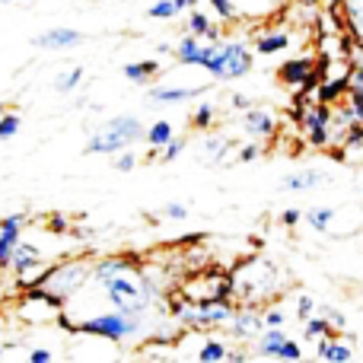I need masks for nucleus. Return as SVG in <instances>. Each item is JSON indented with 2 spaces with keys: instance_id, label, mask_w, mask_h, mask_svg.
<instances>
[{
  "instance_id": "5",
  "label": "nucleus",
  "mask_w": 363,
  "mask_h": 363,
  "mask_svg": "<svg viewBox=\"0 0 363 363\" xmlns=\"http://www.w3.org/2000/svg\"><path fill=\"white\" fill-rule=\"evenodd\" d=\"M147 315H134V313H99V315H89V319L77 322L83 335H93V338L102 341H112V345H128V341H138L147 335Z\"/></svg>"
},
{
  "instance_id": "4",
  "label": "nucleus",
  "mask_w": 363,
  "mask_h": 363,
  "mask_svg": "<svg viewBox=\"0 0 363 363\" xmlns=\"http://www.w3.org/2000/svg\"><path fill=\"white\" fill-rule=\"evenodd\" d=\"M86 284H93V262L89 258H61V262L48 264L38 287L48 290L61 303H70Z\"/></svg>"
},
{
  "instance_id": "29",
  "label": "nucleus",
  "mask_w": 363,
  "mask_h": 363,
  "mask_svg": "<svg viewBox=\"0 0 363 363\" xmlns=\"http://www.w3.org/2000/svg\"><path fill=\"white\" fill-rule=\"evenodd\" d=\"M213 121H217V108H213V102H198L191 112V118H188V128L191 131H211Z\"/></svg>"
},
{
  "instance_id": "45",
  "label": "nucleus",
  "mask_w": 363,
  "mask_h": 363,
  "mask_svg": "<svg viewBox=\"0 0 363 363\" xmlns=\"http://www.w3.org/2000/svg\"><path fill=\"white\" fill-rule=\"evenodd\" d=\"M230 106H233V108H239V112H249V108L255 106V102H252L245 93H233V96H230Z\"/></svg>"
},
{
  "instance_id": "11",
  "label": "nucleus",
  "mask_w": 363,
  "mask_h": 363,
  "mask_svg": "<svg viewBox=\"0 0 363 363\" xmlns=\"http://www.w3.org/2000/svg\"><path fill=\"white\" fill-rule=\"evenodd\" d=\"M294 26H271V29L255 32L252 38V48H255L258 57H274V55H287L294 48Z\"/></svg>"
},
{
  "instance_id": "16",
  "label": "nucleus",
  "mask_w": 363,
  "mask_h": 363,
  "mask_svg": "<svg viewBox=\"0 0 363 363\" xmlns=\"http://www.w3.org/2000/svg\"><path fill=\"white\" fill-rule=\"evenodd\" d=\"M128 268H138V262H134L131 255H106V258H96L93 262V287H102L106 281H112L115 274H121V271Z\"/></svg>"
},
{
  "instance_id": "32",
  "label": "nucleus",
  "mask_w": 363,
  "mask_h": 363,
  "mask_svg": "<svg viewBox=\"0 0 363 363\" xmlns=\"http://www.w3.org/2000/svg\"><path fill=\"white\" fill-rule=\"evenodd\" d=\"M341 102L351 108L354 121H357V125H363V89H360V86H347L345 96H341Z\"/></svg>"
},
{
  "instance_id": "10",
  "label": "nucleus",
  "mask_w": 363,
  "mask_h": 363,
  "mask_svg": "<svg viewBox=\"0 0 363 363\" xmlns=\"http://www.w3.org/2000/svg\"><path fill=\"white\" fill-rule=\"evenodd\" d=\"M242 131L249 134L252 140L271 144V140L281 134V118H277L268 106H252L249 112H242Z\"/></svg>"
},
{
  "instance_id": "27",
  "label": "nucleus",
  "mask_w": 363,
  "mask_h": 363,
  "mask_svg": "<svg viewBox=\"0 0 363 363\" xmlns=\"http://www.w3.org/2000/svg\"><path fill=\"white\" fill-rule=\"evenodd\" d=\"M332 335H338V328H335L325 315H309V319L303 322V338L313 341V345L322 338H332Z\"/></svg>"
},
{
  "instance_id": "8",
  "label": "nucleus",
  "mask_w": 363,
  "mask_h": 363,
  "mask_svg": "<svg viewBox=\"0 0 363 363\" xmlns=\"http://www.w3.org/2000/svg\"><path fill=\"white\" fill-rule=\"evenodd\" d=\"M277 80L284 83L287 89L296 93H306L319 83V57L313 55H300V57H287V61L277 67Z\"/></svg>"
},
{
  "instance_id": "20",
  "label": "nucleus",
  "mask_w": 363,
  "mask_h": 363,
  "mask_svg": "<svg viewBox=\"0 0 363 363\" xmlns=\"http://www.w3.org/2000/svg\"><path fill=\"white\" fill-rule=\"evenodd\" d=\"M287 338H290L287 328L268 325L262 335H258V341H255V357H262V360H277V351H281V345H284Z\"/></svg>"
},
{
  "instance_id": "23",
  "label": "nucleus",
  "mask_w": 363,
  "mask_h": 363,
  "mask_svg": "<svg viewBox=\"0 0 363 363\" xmlns=\"http://www.w3.org/2000/svg\"><path fill=\"white\" fill-rule=\"evenodd\" d=\"M335 217H338V211H335V207H328V204H313L309 211H303V220H306L309 230H315V233H328V230H332Z\"/></svg>"
},
{
  "instance_id": "44",
  "label": "nucleus",
  "mask_w": 363,
  "mask_h": 363,
  "mask_svg": "<svg viewBox=\"0 0 363 363\" xmlns=\"http://www.w3.org/2000/svg\"><path fill=\"white\" fill-rule=\"evenodd\" d=\"M300 220H303V211H300V207H287V211H281V223L287 226V230H294Z\"/></svg>"
},
{
  "instance_id": "21",
  "label": "nucleus",
  "mask_w": 363,
  "mask_h": 363,
  "mask_svg": "<svg viewBox=\"0 0 363 363\" xmlns=\"http://www.w3.org/2000/svg\"><path fill=\"white\" fill-rule=\"evenodd\" d=\"M233 150H236V144H233L230 138H223V134H207L204 150H201V160H204V163H223Z\"/></svg>"
},
{
  "instance_id": "40",
  "label": "nucleus",
  "mask_w": 363,
  "mask_h": 363,
  "mask_svg": "<svg viewBox=\"0 0 363 363\" xmlns=\"http://www.w3.org/2000/svg\"><path fill=\"white\" fill-rule=\"evenodd\" d=\"M262 150H264L262 140H249V144H242L236 150V160H239V163H255V160L262 157Z\"/></svg>"
},
{
  "instance_id": "43",
  "label": "nucleus",
  "mask_w": 363,
  "mask_h": 363,
  "mask_svg": "<svg viewBox=\"0 0 363 363\" xmlns=\"http://www.w3.org/2000/svg\"><path fill=\"white\" fill-rule=\"evenodd\" d=\"M322 315H325V319L332 322V325L338 328V332H345V328H347V315L341 313V309H335V306H325V313H322Z\"/></svg>"
},
{
  "instance_id": "47",
  "label": "nucleus",
  "mask_w": 363,
  "mask_h": 363,
  "mask_svg": "<svg viewBox=\"0 0 363 363\" xmlns=\"http://www.w3.org/2000/svg\"><path fill=\"white\" fill-rule=\"evenodd\" d=\"M294 4H300V6H313V10H319L325 0H294Z\"/></svg>"
},
{
  "instance_id": "15",
  "label": "nucleus",
  "mask_w": 363,
  "mask_h": 363,
  "mask_svg": "<svg viewBox=\"0 0 363 363\" xmlns=\"http://www.w3.org/2000/svg\"><path fill=\"white\" fill-rule=\"evenodd\" d=\"M185 29L188 35L201 38V42H220L223 38V26L217 23V19H211L201 6H194V10H188V19H185Z\"/></svg>"
},
{
  "instance_id": "22",
  "label": "nucleus",
  "mask_w": 363,
  "mask_h": 363,
  "mask_svg": "<svg viewBox=\"0 0 363 363\" xmlns=\"http://www.w3.org/2000/svg\"><path fill=\"white\" fill-rule=\"evenodd\" d=\"M204 45L207 42H201V38H194V35H185L182 42L176 45V61L182 64V67H201V57H204Z\"/></svg>"
},
{
  "instance_id": "7",
  "label": "nucleus",
  "mask_w": 363,
  "mask_h": 363,
  "mask_svg": "<svg viewBox=\"0 0 363 363\" xmlns=\"http://www.w3.org/2000/svg\"><path fill=\"white\" fill-rule=\"evenodd\" d=\"M16 315L26 325H51V322H61L64 315V303L57 296H51L42 287H29L23 290V296L16 300Z\"/></svg>"
},
{
  "instance_id": "50",
  "label": "nucleus",
  "mask_w": 363,
  "mask_h": 363,
  "mask_svg": "<svg viewBox=\"0 0 363 363\" xmlns=\"http://www.w3.org/2000/svg\"><path fill=\"white\" fill-rule=\"evenodd\" d=\"M0 4H16V0H0Z\"/></svg>"
},
{
  "instance_id": "35",
  "label": "nucleus",
  "mask_w": 363,
  "mask_h": 363,
  "mask_svg": "<svg viewBox=\"0 0 363 363\" xmlns=\"http://www.w3.org/2000/svg\"><path fill=\"white\" fill-rule=\"evenodd\" d=\"M306 354H303V345L296 338H287L281 345V351H277V360H287V363H300Z\"/></svg>"
},
{
  "instance_id": "3",
  "label": "nucleus",
  "mask_w": 363,
  "mask_h": 363,
  "mask_svg": "<svg viewBox=\"0 0 363 363\" xmlns=\"http://www.w3.org/2000/svg\"><path fill=\"white\" fill-rule=\"evenodd\" d=\"M144 138H147V128L140 118H134V115H115L99 131L89 134L83 153H89V157H115V153L140 144Z\"/></svg>"
},
{
  "instance_id": "33",
  "label": "nucleus",
  "mask_w": 363,
  "mask_h": 363,
  "mask_svg": "<svg viewBox=\"0 0 363 363\" xmlns=\"http://www.w3.org/2000/svg\"><path fill=\"white\" fill-rule=\"evenodd\" d=\"M19 128H23V118H19L16 112L0 115V140H13L19 134Z\"/></svg>"
},
{
  "instance_id": "17",
  "label": "nucleus",
  "mask_w": 363,
  "mask_h": 363,
  "mask_svg": "<svg viewBox=\"0 0 363 363\" xmlns=\"http://www.w3.org/2000/svg\"><path fill=\"white\" fill-rule=\"evenodd\" d=\"M354 357L357 354H354L351 341H341L338 335L315 341V360H322V363H351Z\"/></svg>"
},
{
  "instance_id": "42",
  "label": "nucleus",
  "mask_w": 363,
  "mask_h": 363,
  "mask_svg": "<svg viewBox=\"0 0 363 363\" xmlns=\"http://www.w3.org/2000/svg\"><path fill=\"white\" fill-rule=\"evenodd\" d=\"M26 360L29 363H55V351H48V347H32L29 354H26Z\"/></svg>"
},
{
  "instance_id": "34",
  "label": "nucleus",
  "mask_w": 363,
  "mask_h": 363,
  "mask_svg": "<svg viewBox=\"0 0 363 363\" xmlns=\"http://www.w3.org/2000/svg\"><path fill=\"white\" fill-rule=\"evenodd\" d=\"M138 153L131 150V147H128V150H121V153H115L112 157V166H115V172H134L138 169Z\"/></svg>"
},
{
  "instance_id": "48",
  "label": "nucleus",
  "mask_w": 363,
  "mask_h": 363,
  "mask_svg": "<svg viewBox=\"0 0 363 363\" xmlns=\"http://www.w3.org/2000/svg\"><path fill=\"white\" fill-rule=\"evenodd\" d=\"M169 51H176L169 42H160V55H169Z\"/></svg>"
},
{
  "instance_id": "13",
  "label": "nucleus",
  "mask_w": 363,
  "mask_h": 363,
  "mask_svg": "<svg viewBox=\"0 0 363 363\" xmlns=\"http://www.w3.org/2000/svg\"><path fill=\"white\" fill-rule=\"evenodd\" d=\"M23 230H26V213H6L0 220V271H10V262H13V249L16 242L23 239Z\"/></svg>"
},
{
  "instance_id": "38",
  "label": "nucleus",
  "mask_w": 363,
  "mask_h": 363,
  "mask_svg": "<svg viewBox=\"0 0 363 363\" xmlns=\"http://www.w3.org/2000/svg\"><path fill=\"white\" fill-rule=\"evenodd\" d=\"M160 217L172 220V223H182V220L188 217V204H182V201H169V204L160 207Z\"/></svg>"
},
{
  "instance_id": "2",
  "label": "nucleus",
  "mask_w": 363,
  "mask_h": 363,
  "mask_svg": "<svg viewBox=\"0 0 363 363\" xmlns=\"http://www.w3.org/2000/svg\"><path fill=\"white\" fill-rule=\"evenodd\" d=\"M201 67L207 70L213 83L223 80H239V77H249V70L255 67V48L242 38H230V42H207L204 45V57H201Z\"/></svg>"
},
{
  "instance_id": "1",
  "label": "nucleus",
  "mask_w": 363,
  "mask_h": 363,
  "mask_svg": "<svg viewBox=\"0 0 363 363\" xmlns=\"http://www.w3.org/2000/svg\"><path fill=\"white\" fill-rule=\"evenodd\" d=\"M233 274V300L236 303H274V296H281V290H287V277L271 258L252 255L239 264Z\"/></svg>"
},
{
  "instance_id": "46",
  "label": "nucleus",
  "mask_w": 363,
  "mask_h": 363,
  "mask_svg": "<svg viewBox=\"0 0 363 363\" xmlns=\"http://www.w3.org/2000/svg\"><path fill=\"white\" fill-rule=\"evenodd\" d=\"M48 230L51 233H67V217H64V213H51V217H48Z\"/></svg>"
},
{
  "instance_id": "49",
  "label": "nucleus",
  "mask_w": 363,
  "mask_h": 363,
  "mask_svg": "<svg viewBox=\"0 0 363 363\" xmlns=\"http://www.w3.org/2000/svg\"><path fill=\"white\" fill-rule=\"evenodd\" d=\"M4 360H6V347L0 345V363H4Z\"/></svg>"
},
{
  "instance_id": "6",
  "label": "nucleus",
  "mask_w": 363,
  "mask_h": 363,
  "mask_svg": "<svg viewBox=\"0 0 363 363\" xmlns=\"http://www.w3.org/2000/svg\"><path fill=\"white\" fill-rule=\"evenodd\" d=\"M102 294H106L108 306L118 309V313H134V315H147L153 306L150 294L144 290V281H140V264L138 268H128L121 274H115L112 281L102 284Z\"/></svg>"
},
{
  "instance_id": "25",
  "label": "nucleus",
  "mask_w": 363,
  "mask_h": 363,
  "mask_svg": "<svg viewBox=\"0 0 363 363\" xmlns=\"http://www.w3.org/2000/svg\"><path fill=\"white\" fill-rule=\"evenodd\" d=\"M121 74L131 83H150L153 77L160 74V61H153V57H147V61H131L121 67Z\"/></svg>"
},
{
  "instance_id": "14",
  "label": "nucleus",
  "mask_w": 363,
  "mask_h": 363,
  "mask_svg": "<svg viewBox=\"0 0 363 363\" xmlns=\"http://www.w3.org/2000/svg\"><path fill=\"white\" fill-rule=\"evenodd\" d=\"M45 255H42V245L38 242H32V239H19L16 242V249H13V262H10V271H13V277H26L29 271H35V268H45Z\"/></svg>"
},
{
  "instance_id": "19",
  "label": "nucleus",
  "mask_w": 363,
  "mask_h": 363,
  "mask_svg": "<svg viewBox=\"0 0 363 363\" xmlns=\"http://www.w3.org/2000/svg\"><path fill=\"white\" fill-rule=\"evenodd\" d=\"M325 182H328L325 172H319V169H300V172H290V176L281 182V191L303 194V191H313V188L325 185Z\"/></svg>"
},
{
  "instance_id": "26",
  "label": "nucleus",
  "mask_w": 363,
  "mask_h": 363,
  "mask_svg": "<svg viewBox=\"0 0 363 363\" xmlns=\"http://www.w3.org/2000/svg\"><path fill=\"white\" fill-rule=\"evenodd\" d=\"M345 23H347V35L354 38V45H363V0H347Z\"/></svg>"
},
{
  "instance_id": "18",
  "label": "nucleus",
  "mask_w": 363,
  "mask_h": 363,
  "mask_svg": "<svg viewBox=\"0 0 363 363\" xmlns=\"http://www.w3.org/2000/svg\"><path fill=\"white\" fill-rule=\"evenodd\" d=\"M201 93H207V86H153L150 102L153 106H182V102L194 99Z\"/></svg>"
},
{
  "instance_id": "53",
  "label": "nucleus",
  "mask_w": 363,
  "mask_h": 363,
  "mask_svg": "<svg viewBox=\"0 0 363 363\" xmlns=\"http://www.w3.org/2000/svg\"><path fill=\"white\" fill-rule=\"evenodd\" d=\"M360 166H363V160H360Z\"/></svg>"
},
{
  "instance_id": "9",
  "label": "nucleus",
  "mask_w": 363,
  "mask_h": 363,
  "mask_svg": "<svg viewBox=\"0 0 363 363\" xmlns=\"http://www.w3.org/2000/svg\"><path fill=\"white\" fill-rule=\"evenodd\" d=\"M264 306H255V303H239L236 313H233L230 325H226V335H230L236 345H255L258 335L264 332Z\"/></svg>"
},
{
  "instance_id": "24",
  "label": "nucleus",
  "mask_w": 363,
  "mask_h": 363,
  "mask_svg": "<svg viewBox=\"0 0 363 363\" xmlns=\"http://www.w3.org/2000/svg\"><path fill=\"white\" fill-rule=\"evenodd\" d=\"M194 360L201 363H226L230 360V345L220 338H204L198 347V354H194Z\"/></svg>"
},
{
  "instance_id": "37",
  "label": "nucleus",
  "mask_w": 363,
  "mask_h": 363,
  "mask_svg": "<svg viewBox=\"0 0 363 363\" xmlns=\"http://www.w3.org/2000/svg\"><path fill=\"white\" fill-rule=\"evenodd\" d=\"M185 147H188V140H185V138H172L169 144H166L163 150H160V160H163V163H176L182 153H185Z\"/></svg>"
},
{
  "instance_id": "51",
  "label": "nucleus",
  "mask_w": 363,
  "mask_h": 363,
  "mask_svg": "<svg viewBox=\"0 0 363 363\" xmlns=\"http://www.w3.org/2000/svg\"><path fill=\"white\" fill-rule=\"evenodd\" d=\"M4 112H6V108H4V102H0V115H4Z\"/></svg>"
},
{
  "instance_id": "28",
  "label": "nucleus",
  "mask_w": 363,
  "mask_h": 363,
  "mask_svg": "<svg viewBox=\"0 0 363 363\" xmlns=\"http://www.w3.org/2000/svg\"><path fill=\"white\" fill-rule=\"evenodd\" d=\"M172 138H176V131H172L169 121H153V125L147 128V138H144L147 144H150V157H157Z\"/></svg>"
},
{
  "instance_id": "31",
  "label": "nucleus",
  "mask_w": 363,
  "mask_h": 363,
  "mask_svg": "<svg viewBox=\"0 0 363 363\" xmlns=\"http://www.w3.org/2000/svg\"><path fill=\"white\" fill-rule=\"evenodd\" d=\"M207 4L213 6V13H217L220 23H236L239 19V0H207Z\"/></svg>"
},
{
  "instance_id": "41",
  "label": "nucleus",
  "mask_w": 363,
  "mask_h": 363,
  "mask_svg": "<svg viewBox=\"0 0 363 363\" xmlns=\"http://www.w3.org/2000/svg\"><path fill=\"white\" fill-rule=\"evenodd\" d=\"M309 315H315V300L309 294H300V296H296V319L306 322Z\"/></svg>"
},
{
  "instance_id": "52",
  "label": "nucleus",
  "mask_w": 363,
  "mask_h": 363,
  "mask_svg": "<svg viewBox=\"0 0 363 363\" xmlns=\"http://www.w3.org/2000/svg\"><path fill=\"white\" fill-rule=\"evenodd\" d=\"M23 4H29V0H23Z\"/></svg>"
},
{
  "instance_id": "12",
  "label": "nucleus",
  "mask_w": 363,
  "mask_h": 363,
  "mask_svg": "<svg viewBox=\"0 0 363 363\" xmlns=\"http://www.w3.org/2000/svg\"><path fill=\"white\" fill-rule=\"evenodd\" d=\"M83 42H86V35L80 29H70V26H55V29H45L32 38L38 51H70Z\"/></svg>"
},
{
  "instance_id": "36",
  "label": "nucleus",
  "mask_w": 363,
  "mask_h": 363,
  "mask_svg": "<svg viewBox=\"0 0 363 363\" xmlns=\"http://www.w3.org/2000/svg\"><path fill=\"white\" fill-rule=\"evenodd\" d=\"M147 16H150V19H176L179 10H176V4H172V0H157V4L147 6Z\"/></svg>"
},
{
  "instance_id": "30",
  "label": "nucleus",
  "mask_w": 363,
  "mask_h": 363,
  "mask_svg": "<svg viewBox=\"0 0 363 363\" xmlns=\"http://www.w3.org/2000/svg\"><path fill=\"white\" fill-rule=\"evenodd\" d=\"M83 80H86V70L70 67V70H64V74L55 77V89L57 93H64V96H70V93H77V89L83 86Z\"/></svg>"
},
{
  "instance_id": "39",
  "label": "nucleus",
  "mask_w": 363,
  "mask_h": 363,
  "mask_svg": "<svg viewBox=\"0 0 363 363\" xmlns=\"http://www.w3.org/2000/svg\"><path fill=\"white\" fill-rule=\"evenodd\" d=\"M264 325L284 328V325H287V309H284L281 303H271V306L264 309Z\"/></svg>"
}]
</instances>
